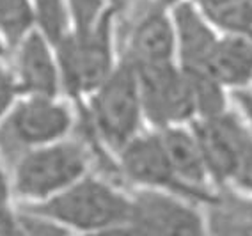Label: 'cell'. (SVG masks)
Masks as SVG:
<instances>
[{"label": "cell", "instance_id": "6da1fadb", "mask_svg": "<svg viewBox=\"0 0 252 236\" xmlns=\"http://www.w3.org/2000/svg\"><path fill=\"white\" fill-rule=\"evenodd\" d=\"M27 209L54 220L68 233H116L126 226L130 197L110 183L86 174L63 192L31 203Z\"/></svg>", "mask_w": 252, "mask_h": 236}, {"label": "cell", "instance_id": "7a4b0ae2", "mask_svg": "<svg viewBox=\"0 0 252 236\" xmlns=\"http://www.w3.org/2000/svg\"><path fill=\"white\" fill-rule=\"evenodd\" d=\"M87 167L89 154L84 144L61 139L18 156L11 190L29 203H39L86 176Z\"/></svg>", "mask_w": 252, "mask_h": 236}, {"label": "cell", "instance_id": "3957f363", "mask_svg": "<svg viewBox=\"0 0 252 236\" xmlns=\"http://www.w3.org/2000/svg\"><path fill=\"white\" fill-rule=\"evenodd\" d=\"M142 116L144 109L139 77L135 68L123 59V62L116 66L101 86L93 92V124L99 139L108 148L119 151L140 132Z\"/></svg>", "mask_w": 252, "mask_h": 236}, {"label": "cell", "instance_id": "277c9868", "mask_svg": "<svg viewBox=\"0 0 252 236\" xmlns=\"http://www.w3.org/2000/svg\"><path fill=\"white\" fill-rule=\"evenodd\" d=\"M110 16L91 30H71L55 46L61 84L75 98L93 94L116 68Z\"/></svg>", "mask_w": 252, "mask_h": 236}, {"label": "cell", "instance_id": "5b68a950", "mask_svg": "<svg viewBox=\"0 0 252 236\" xmlns=\"http://www.w3.org/2000/svg\"><path fill=\"white\" fill-rule=\"evenodd\" d=\"M73 126L69 109L57 96H25L0 121V153L20 151L66 139Z\"/></svg>", "mask_w": 252, "mask_h": 236}, {"label": "cell", "instance_id": "8992f818", "mask_svg": "<svg viewBox=\"0 0 252 236\" xmlns=\"http://www.w3.org/2000/svg\"><path fill=\"white\" fill-rule=\"evenodd\" d=\"M144 116L157 128L183 124L197 116L194 84L174 62L135 69Z\"/></svg>", "mask_w": 252, "mask_h": 236}, {"label": "cell", "instance_id": "52a82bcc", "mask_svg": "<svg viewBox=\"0 0 252 236\" xmlns=\"http://www.w3.org/2000/svg\"><path fill=\"white\" fill-rule=\"evenodd\" d=\"M123 231L140 235H203L206 218L181 197L163 188H144L130 197Z\"/></svg>", "mask_w": 252, "mask_h": 236}, {"label": "cell", "instance_id": "ba28073f", "mask_svg": "<svg viewBox=\"0 0 252 236\" xmlns=\"http://www.w3.org/2000/svg\"><path fill=\"white\" fill-rule=\"evenodd\" d=\"M210 179L222 185L233 181L243 153L252 142V130L236 114L224 112L199 118L192 126Z\"/></svg>", "mask_w": 252, "mask_h": 236}, {"label": "cell", "instance_id": "9c48e42d", "mask_svg": "<svg viewBox=\"0 0 252 236\" xmlns=\"http://www.w3.org/2000/svg\"><path fill=\"white\" fill-rule=\"evenodd\" d=\"M16 50L13 77L23 96H57L61 89L57 54L37 29H32L13 46Z\"/></svg>", "mask_w": 252, "mask_h": 236}, {"label": "cell", "instance_id": "30bf717a", "mask_svg": "<svg viewBox=\"0 0 252 236\" xmlns=\"http://www.w3.org/2000/svg\"><path fill=\"white\" fill-rule=\"evenodd\" d=\"M117 154L123 173L130 181L144 188H163L185 195L167 158L160 133L139 132L117 151Z\"/></svg>", "mask_w": 252, "mask_h": 236}, {"label": "cell", "instance_id": "8fae6325", "mask_svg": "<svg viewBox=\"0 0 252 236\" xmlns=\"http://www.w3.org/2000/svg\"><path fill=\"white\" fill-rule=\"evenodd\" d=\"M176 36L172 16L163 5H153L140 14L128 37L125 60L135 69L174 62Z\"/></svg>", "mask_w": 252, "mask_h": 236}, {"label": "cell", "instance_id": "7c38bea8", "mask_svg": "<svg viewBox=\"0 0 252 236\" xmlns=\"http://www.w3.org/2000/svg\"><path fill=\"white\" fill-rule=\"evenodd\" d=\"M172 23L180 68L192 75H208V62L219 41L213 25L189 0H181L174 5Z\"/></svg>", "mask_w": 252, "mask_h": 236}, {"label": "cell", "instance_id": "4fadbf2b", "mask_svg": "<svg viewBox=\"0 0 252 236\" xmlns=\"http://www.w3.org/2000/svg\"><path fill=\"white\" fill-rule=\"evenodd\" d=\"M167 158L171 162L176 179L180 181L187 197H197L208 201L212 195L206 194V183L210 179L203 153L192 130L181 124L167 126L160 130Z\"/></svg>", "mask_w": 252, "mask_h": 236}, {"label": "cell", "instance_id": "5bb4252c", "mask_svg": "<svg viewBox=\"0 0 252 236\" xmlns=\"http://www.w3.org/2000/svg\"><path fill=\"white\" fill-rule=\"evenodd\" d=\"M208 75L224 87L245 89L252 82V39L245 34L219 37L208 62Z\"/></svg>", "mask_w": 252, "mask_h": 236}, {"label": "cell", "instance_id": "9a60e30c", "mask_svg": "<svg viewBox=\"0 0 252 236\" xmlns=\"http://www.w3.org/2000/svg\"><path fill=\"white\" fill-rule=\"evenodd\" d=\"M206 203V231L213 235H252V199L222 194L212 195Z\"/></svg>", "mask_w": 252, "mask_h": 236}, {"label": "cell", "instance_id": "2e32d148", "mask_svg": "<svg viewBox=\"0 0 252 236\" xmlns=\"http://www.w3.org/2000/svg\"><path fill=\"white\" fill-rule=\"evenodd\" d=\"M197 4L213 27L252 36V0H197Z\"/></svg>", "mask_w": 252, "mask_h": 236}, {"label": "cell", "instance_id": "e0dca14e", "mask_svg": "<svg viewBox=\"0 0 252 236\" xmlns=\"http://www.w3.org/2000/svg\"><path fill=\"white\" fill-rule=\"evenodd\" d=\"M34 14V29L57 46L73 30L69 7L66 0H31Z\"/></svg>", "mask_w": 252, "mask_h": 236}, {"label": "cell", "instance_id": "ac0fdd59", "mask_svg": "<svg viewBox=\"0 0 252 236\" xmlns=\"http://www.w3.org/2000/svg\"><path fill=\"white\" fill-rule=\"evenodd\" d=\"M34 29L31 0H0V32L5 45L13 48Z\"/></svg>", "mask_w": 252, "mask_h": 236}, {"label": "cell", "instance_id": "d6986e66", "mask_svg": "<svg viewBox=\"0 0 252 236\" xmlns=\"http://www.w3.org/2000/svg\"><path fill=\"white\" fill-rule=\"evenodd\" d=\"M71 16V27L77 32L94 29L108 14H112L108 0H66Z\"/></svg>", "mask_w": 252, "mask_h": 236}, {"label": "cell", "instance_id": "ffe728a7", "mask_svg": "<svg viewBox=\"0 0 252 236\" xmlns=\"http://www.w3.org/2000/svg\"><path fill=\"white\" fill-rule=\"evenodd\" d=\"M16 96H18V87L14 82L13 71L5 68L0 59V121L11 110V107L16 101Z\"/></svg>", "mask_w": 252, "mask_h": 236}, {"label": "cell", "instance_id": "44dd1931", "mask_svg": "<svg viewBox=\"0 0 252 236\" xmlns=\"http://www.w3.org/2000/svg\"><path fill=\"white\" fill-rule=\"evenodd\" d=\"M11 186L0 164V233H14V213L9 206Z\"/></svg>", "mask_w": 252, "mask_h": 236}, {"label": "cell", "instance_id": "7402d4cb", "mask_svg": "<svg viewBox=\"0 0 252 236\" xmlns=\"http://www.w3.org/2000/svg\"><path fill=\"white\" fill-rule=\"evenodd\" d=\"M233 183L236 186H240L242 190L252 194V142L247 148V151L243 153L242 160H240V165L236 169V173H234Z\"/></svg>", "mask_w": 252, "mask_h": 236}, {"label": "cell", "instance_id": "603a6c76", "mask_svg": "<svg viewBox=\"0 0 252 236\" xmlns=\"http://www.w3.org/2000/svg\"><path fill=\"white\" fill-rule=\"evenodd\" d=\"M108 2H110V9L114 13V11H121L125 5H128L130 0H108Z\"/></svg>", "mask_w": 252, "mask_h": 236}, {"label": "cell", "instance_id": "cb8c5ba5", "mask_svg": "<svg viewBox=\"0 0 252 236\" xmlns=\"http://www.w3.org/2000/svg\"><path fill=\"white\" fill-rule=\"evenodd\" d=\"M5 48H7V45H5V39H4V36H2V32H0V59L5 57Z\"/></svg>", "mask_w": 252, "mask_h": 236}]
</instances>
